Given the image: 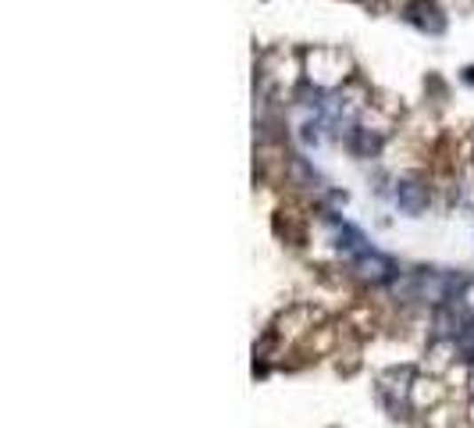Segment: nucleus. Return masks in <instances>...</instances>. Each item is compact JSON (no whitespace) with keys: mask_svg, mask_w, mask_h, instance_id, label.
<instances>
[{"mask_svg":"<svg viewBox=\"0 0 474 428\" xmlns=\"http://www.w3.org/2000/svg\"><path fill=\"white\" fill-rule=\"evenodd\" d=\"M396 203L403 207V210H421L424 207V193H421V186L417 182H399V189H396Z\"/></svg>","mask_w":474,"mask_h":428,"instance_id":"1","label":"nucleus"}]
</instances>
